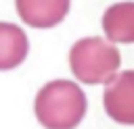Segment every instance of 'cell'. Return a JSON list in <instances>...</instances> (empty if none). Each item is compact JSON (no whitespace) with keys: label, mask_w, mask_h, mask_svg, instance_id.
<instances>
[{"label":"cell","mask_w":134,"mask_h":129,"mask_svg":"<svg viewBox=\"0 0 134 129\" xmlns=\"http://www.w3.org/2000/svg\"><path fill=\"white\" fill-rule=\"evenodd\" d=\"M86 96L82 87L67 79H54L42 85L34 110L46 129H75L86 114Z\"/></svg>","instance_id":"obj_1"},{"label":"cell","mask_w":134,"mask_h":129,"mask_svg":"<svg viewBox=\"0 0 134 129\" xmlns=\"http://www.w3.org/2000/svg\"><path fill=\"white\" fill-rule=\"evenodd\" d=\"M121 64L119 50L105 42L103 37H84L77 40L69 50L71 73L88 85L107 83Z\"/></svg>","instance_id":"obj_2"},{"label":"cell","mask_w":134,"mask_h":129,"mask_svg":"<svg viewBox=\"0 0 134 129\" xmlns=\"http://www.w3.org/2000/svg\"><path fill=\"white\" fill-rule=\"evenodd\" d=\"M103 104L115 123L134 125V71H121L107 81Z\"/></svg>","instance_id":"obj_3"},{"label":"cell","mask_w":134,"mask_h":129,"mask_svg":"<svg viewBox=\"0 0 134 129\" xmlns=\"http://www.w3.org/2000/svg\"><path fill=\"white\" fill-rule=\"evenodd\" d=\"M15 6L23 23L36 29H48L67 17L69 0H15Z\"/></svg>","instance_id":"obj_4"},{"label":"cell","mask_w":134,"mask_h":129,"mask_svg":"<svg viewBox=\"0 0 134 129\" xmlns=\"http://www.w3.org/2000/svg\"><path fill=\"white\" fill-rule=\"evenodd\" d=\"M103 31L109 42L134 44V2H117L103 15Z\"/></svg>","instance_id":"obj_5"},{"label":"cell","mask_w":134,"mask_h":129,"mask_svg":"<svg viewBox=\"0 0 134 129\" xmlns=\"http://www.w3.org/2000/svg\"><path fill=\"white\" fill-rule=\"evenodd\" d=\"M27 35L13 23H0V71L19 67L27 56Z\"/></svg>","instance_id":"obj_6"}]
</instances>
